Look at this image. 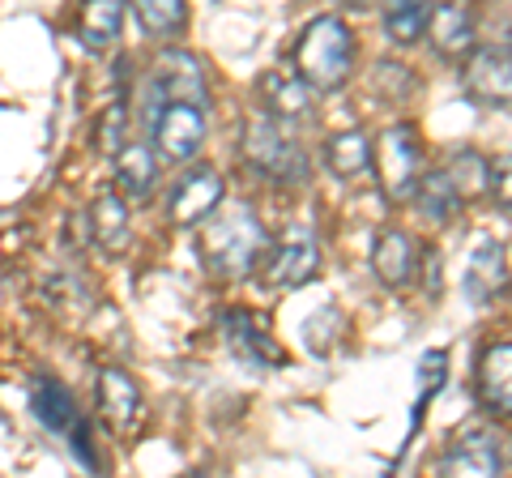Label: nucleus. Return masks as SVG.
I'll return each mask as SVG.
<instances>
[{
	"mask_svg": "<svg viewBox=\"0 0 512 478\" xmlns=\"http://www.w3.org/2000/svg\"><path fill=\"white\" fill-rule=\"evenodd\" d=\"M461 291H466V299L474 308H487L508 291V248H504V239H483V244L470 252Z\"/></svg>",
	"mask_w": 512,
	"mask_h": 478,
	"instance_id": "9b49d317",
	"label": "nucleus"
},
{
	"mask_svg": "<svg viewBox=\"0 0 512 478\" xmlns=\"http://www.w3.org/2000/svg\"><path fill=\"white\" fill-rule=\"evenodd\" d=\"M427 39L440 56L474 52V13L466 5H431Z\"/></svg>",
	"mask_w": 512,
	"mask_h": 478,
	"instance_id": "dca6fc26",
	"label": "nucleus"
},
{
	"mask_svg": "<svg viewBox=\"0 0 512 478\" xmlns=\"http://www.w3.org/2000/svg\"><path fill=\"white\" fill-rule=\"evenodd\" d=\"M94 402H99V414L116 427V432H133L137 419H141V389L124 368H103L99 372Z\"/></svg>",
	"mask_w": 512,
	"mask_h": 478,
	"instance_id": "4468645a",
	"label": "nucleus"
},
{
	"mask_svg": "<svg viewBox=\"0 0 512 478\" xmlns=\"http://www.w3.org/2000/svg\"><path fill=\"white\" fill-rule=\"evenodd\" d=\"M427 18H431V5L423 0H402V5H389L384 9V35L397 47H414L427 35Z\"/></svg>",
	"mask_w": 512,
	"mask_h": 478,
	"instance_id": "b1692460",
	"label": "nucleus"
},
{
	"mask_svg": "<svg viewBox=\"0 0 512 478\" xmlns=\"http://www.w3.org/2000/svg\"><path fill=\"white\" fill-rule=\"evenodd\" d=\"M440 478H504V440L495 427L474 423L448 440L440 453Z\"/></svg>",
	"mask_w": 512,
	"mask_h": 478,
	"instance_id": "0eeeda50",
	"label": "nucleus"
},
{
	"mask_svg": "<svg viewBox=\"0 0 512 478\" xmlns=\"http://www.w3.org/2000/svg\"><path fill=\"white\" fill-rule=\"evenodd\" d=\"M120 30H124V5H116V0H94V5L82 9V43L90 52L111 47L120 39Z\"/></svg>",
	"mask_w": 512,
	"mask_h": 478,
	"instance_id": "5701e85b",
	"label": "nucleus"
},
{
	"mask_svg": "<svg viewBox=\"0 0 512 478\" xmlns=\"http://www.w3.org/2000/svg\"><path fill=\"white\" fill-rule=\"evenodd\" d=\"M86 231L103 252H120L128 244V205L120 193H99L86 214Z\"/></svg>",
	"mask_w": 512,
	"mask_h": 478,
	"instance_id": "f3484780",
	"label": "nucleus"
},
{
	"mask_svg": "<svg viewBox=\"0 0 512 478\" xmlns=\"http://www.w3.org/2000/svg\"><path fill=\"white\" fill-rule=\"evenodd\" d=\"M338 329H342V316H338V308L333 304H325V308H316L308 321H303V342H308L316 355H325V350L333 346V338H338Z\"/></svg>",
	"mask_w": 512,
	"mask_h": 478,
	"instance_id": "bb28decb",
	"label": "nucleus"
},
{
	"mask_svg": "<svg viewBox=\"0 0 512 478\" xmlns=\"http://www.w3.org/2000/svg\"><path fill=\"white\" fill-rule=\"evenodd\" d=\"M154 175H158V163H154V150L146 141L120 146V154H116V193L120 197H146Z\"/></svg>",
	"mask_w": 512,
	"mask_h": 478,
	"instance_id": "aec40b11",
	"label": "nucleus"
},
{
	"mask_svg": "<svg viewBox=\"0 0 512 478\" xmlns=\"http://www.w3.org/2000/svg\"><path fill=\"white\" fill-rule=\"evenodd\" d=\"M180 103V107H210V86H205L201 60L184 52V47H167L154 56L150 69V111Z\"/></svg>",
	"mask_w": 512,
	"mask_h": 478,
	"instance_id": "39448f33",
	"label": "nucleus"
},
{
	"mask_svg": "<svg viewBox=\"0 0 512 478\" xmlns=\"http://www.w3.org/2000/svg\"><path fill=\"white\" fill-rule=\"evenodd\" d=\"M461 90H466V99L478 103V107L504 111L508 99H512V52H508V43L474 47L466 69H461Z\"/></svg>",
	"mask_w": 512,
	"mask_h": 478,
	"instance_id": "6e6552de",
	"label": "nucleus"
},
{
	"mask_svg": "<svg viewBox=\"0 0 512 478\" xmlns=\"http://www.w3.org/2000/svg\"><path fill=\"white\" fill-rule=\"evenodd\" d=\"M320 269V248L312 244V235H286L282 244L269 252L265 261V282L274 291H295V286L312 282Z\"/></svg>",
	"mask_w": 512,
	"mask_h": 478,
	"instance_id": "ddd939ff",
	"label": "nucleus"
},
{
	"mask_svg": "<svg viewBox=\"0 0 512 478\" xmlns=\"http://www.w3.org/2000/svg\"><path fill=\"white\" fill-rule=\"evenodd\" d=\"M410 201L419 205V214H423L427 222H448V218L461 210V201H457L453 188H448L444 171H423V180L414 184V197H410Z\"/></svg>",
	"mask_w": 512,
	"mask_h": 478,
	"instance_id": "393cba45",
	"label": "nucleus"
},
{
	"mask_svg": "<svg viewBox=\"0 0 512 478\" xmlns=\"http://www.w3.org/2000/svg\"><path fill=\"white\" fill-rule=\"evenodd\" d=\"M261 99H265V116L274 120H303L312 116V90L295 82L291 73H265L261 77Z\"/></svg>",
	"mask_w": 512,
	"mask_h": 478,
	"instance_id": "a211bd4d",
	"label": "nucleus"
},
{
	"mask_svg": "<svg viewBox=\"0 0 512 478\" xmlns=\"http://www.w3.org/2000/svg\"><path fill=\"white\" fill-rule=\"evenodd\" d=\"M269 252H274V239H269L265 222L252 214V205H227L201 235V257L218 278L256 274V265H265Z\"/></svg>",
	"mask_w": 512,
	"mask_h": 478,
	"instance_id": "f03ea898",
	"label": "nucleus"
},
{
	"mask_svg": "<svg viewBox=\"0 0 512 478\" xmlns=\"http://www.w3.org/2000/svg\"><path fill=\"white\" fill-rule=\"evenodd\" d=\"M444 368H448V355H444V350H431V355L419 363V406H414V414L423 410V402H431V397L440 393Z\"/></svg>",
	"mask_w": 512,
	"mask_h": 478,
	"instance_id": "cd10ccee",
	"label": "nucleus"
},
{
	"mask_svg": "<svg viewBox=\"0 0 512 478\" xmlns=\"http://www.w3.org/2000/svg\"><path fill=\"white\" fill-rule=\"evenodd\" d=\"M218 325H222V338H227V346L244 363H252V368H278V363H282L278 342L269 338L265 321H256L248 308H227Z\"/></svg>",
	"mask_w": 512,
	"mask_h": 478,
	"instance_id": "f8f14e48",
	"label": "nucleus"
},
{
	"mask_svg": "<svg viewBox=\"0 0 512 478\" xmlns=\"http://www.w3.org/2000/svg\"><path fill=\"white\" fill-rule=\"evenodd\" d=\"M227 197V184H222V175L214 167H192L180 184L171 188V222L175 227H201L205 218H214V210Z\"/></svg>",
	"mask_w": 512,
	"mask_h": 478,
	"instance_id": "9d476101",
	"label": "nucleus"
},
{
	"mask_svg": "<svg viewBox=\"0 0 512 478\" xmlns=\"http://www.w3.org/2000/svg\"><path fill=\"white\" fill-rule=\"evenodd\" d=\"M141 30H146L150 39H171L180 35V30L188 26V5L184 0H137L133 5Z\"/></svg>",
	"mask_w": 512,
	"mask_h": 478,
	"instance_id": "a878e982",
	"label": "nucleus"
},
{
	"mask_svg": "<svg viewBox=\"0 0 512 478\" xmlns=\"http://www.w3.org/2000/svg\"><path fill=\"white\" fill-rule=\"evenodd\" d=\"M325 163L338 180H355V175H363L367 167H372V141H367L363 129H346L338 137H329Z\"/></svg>",
	"mask_w": 512,
	"mask_h": 478,
	"instance_id": "412c9836",
	"label": "nucleus"
},
{
	"mask_svg": "<svg viewBox=\"0 0 512 478\" xmlns=\"http://www.w3.org/2000/svg\"><path fill=\"white\" fill-rule=\"evenodd\" d=\"M30 410H35V419L47 427V432L56 436H69L77 461H86L94 470V444H90V427L82 423V410H77V397L60 385L52 376H35V385H30Z\"/></svg>",
	"mask_w": 512,
	"mask_h": 478,
	"instance_id": "423d86ee",
	"label": "nucleus"
},
{
	"mask_svg": "<svg viewBox=\"0 0 512 478\" xmlns=\"http://www.w3.org/2000/svg\"><path fill=\"white\" fill-rule=\"evenodd\" d=\"M491 188L500 193V210H508V158H500V167H491Z\"/></svg>",
	"mask_w": 512,
	"mask_h": 478,
	"instance_id": "c756f323",
	"label": "nucleus"
},
{
	"mask_svg": "<svg viewBox=\"0 0 512 478\" xmlns=\"http://www.w3.org/2000/svg\"><path fill=\"white\" fill-rule=\"evenodd\" d=\"M150 133H154L158 158H167V163H188V158L201 154V146H205V111L167 103V107L154 111Z\"/></svg>",
	"mask_w": 512,
	"mask_h": 478,
	"instance_id": "1a4fd4ad",
	"label": "nucleus"
},
{
	"mask_svg": "<svg viewBox=\"0 0 512 478\" xmlns=\"http://www.w3.org/2000/svg\"><path fill=\"white\" fill-rule=\"evenodd\" d=\"M372 167L380 175V188L389 201H410L414 184L423 180V141L410 120L389 124L372 146Z\"/></svg>",
	"mask_w": 512,
	"mask_h": 478,
	"instance_id": "20e7f679",
	"label": "nucleus"
},
{
	"mask_svg": "<svg viewBox=\"0 0 512 478\" xmlns=\"http://www.w3.org/2000/svg\"><path fill=\"white\" fill-rule=\"evenodd\" d=\"M478 402H483L495 419H508L512 410V350L508 342H491L478 359Z\"/></svg>",
	"mask_w": 512,
	"mask_h": 478,
	"instance_id": "2eb2a0df",
	"label": "nucleus"
},
{
	"mask_svg": "<svg viewBox=\"0 0 512 478\" xmlns=\"http://www.w3.org/2000/svg\"><path fill=\"white\" fill-rule=\"evenodd\" d=\"M244 158L278 184H299L308 175V154L291 133V124L265 116V111H256L244 124Z\"/></svg>",
	"mask_w": 512,
	"mask_h": 478,
	"instance_id": "7ed1b4c3",
	"label": "nucleus"
},
{
	"mask_svg": "<svg viewBox=\"0 0 512 478\" xmlns=\"http://www.w3.org/2000/svg\"><path fill=\"white\" fill-rule=\"evenodd\" d=\"M372 269L384 286H406L414 278V244L406 231H380L372 244Z\"/></svg>",
	"mask_w": 512,
	"mask_h": 478,
	"instance_id": "6ab92c4d",
	"label": "nucleus"
},
{
	"mask_svg": "<svg viewBox=\"0 0 512 478\" xmlns=\"http://www.w3.org/2000/svg\"><path fill=\"white\" fill-rule=\"evenodd\" d=\"M291 77L303 82L312 94H333L350 82L355 73V35L342 18L320 13L299 30L295 52H291Z\"/></svg>",
	"mask_w": 512,
	"mask_h": 478,
	"instance_id": "f257e3e1",
	"label": "nucleus"
},
{
	"mask_svg": "<svg viewBox=\"0 0 512 478\" xmlns=\"http://www.w3.org/2000/svg\"><path fill=\"white\" fill-rule=\"evenodd\" d=\"M448 188L457 193V201H470V197H483L491 193V163L478 150H457L448 158V171H444Z\"/></svg>",
	"mask_w": 512,
	"mask_h": 478,
	"instance_id": "4be33fe9",
	"label": "nucleus"
},
{
	"mask_svg": "<svg viewBox=\"0 0 512 478\" xmlns=\"http://www.w3.org/2000/svg\"><path fill=\"white\" fill-rule=\"evenodd\" d=\"M124 129H128V103H111L107 116L99 124V150L103 154H120V141H124Z\"/></svg>",
	"mask_w": 512,
	"mask_h": 478,
	"instance_id": "c85d7f7f",
	"label": "nucleus"
}]
</instances>
